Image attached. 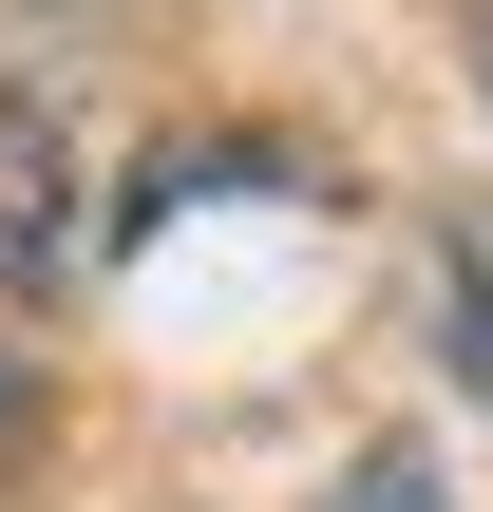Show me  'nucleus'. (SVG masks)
Returning <instances> with one entry per match:
<instances>
[{
	"mask_svg": "<svg viewBox=\"0 0 493 512\" xmlns=\"http://www.w3.org/2000/svg\"><path fill=\"white\" fill-rule=\"evenodd\" d=\"M437 323H456V380L493 399V209H456V247H437Z\"/></svg>",
	"mask_w": 493,
	"mask_h": 512,
	"instance_id": "nucleus-2",
	"label": "nucleus"
},
{
	"mask_svg": "<svg viewBox=\"0 0 493 512\" xmlns=\"http://www.w3.org/2000/svg\"><path fill=\"white\" fill-rule=\"evenodd\" d=\"M475 76H493V19H475Z\"/></svg>",
	"mask_w": 493,
	"mask_h": 512,
	"instance_id": "nucleus-4",
	"label": "nucleus"
},
{
	"mask_svg": "<svg viewBox=\"0 0 493 512\" xmlns=\"http://www.w3.org/2000/svg\"><path fill=\"white\" fill-rule=\"evenodd\" d=\"M76 247V152H57V114H38V76L0 95V285H38Z\"/></svg>",
	"mask_w": 493,
	"mask_h": 512,
	"instance_id": "nucleus-1",
	"label": "nucleus"
},
{
	"mask_svg": "<svg viewBox=\"0 0 493 512\" xmlns=\"http://www.w3.org/2000/svg\"><path fill=\"white\" fill-rule=\"evenodd\" d=\"M323 512H456V494H437V456H399V437H380V456H361Z\"/></svg>",
	"mask_w": 493,
	"mask_h": 512,
	"instance_id": "nucleus-3",
	"label": "nucleus"
}]
</instances>
